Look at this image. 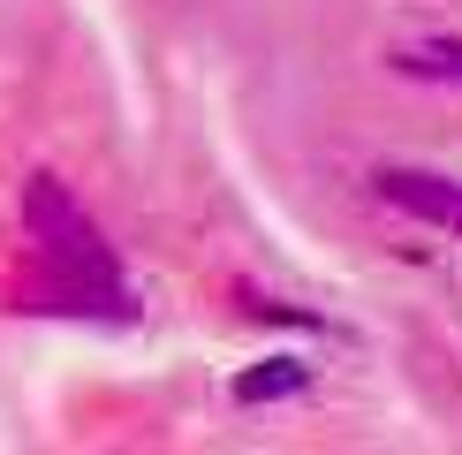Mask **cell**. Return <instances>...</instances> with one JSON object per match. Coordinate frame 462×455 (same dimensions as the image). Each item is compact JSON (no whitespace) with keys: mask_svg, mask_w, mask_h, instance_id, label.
Here are the masks:
<instances>
[{"mask_svg":"<svg viewBox=\"0 0 462 455\" xmlns=\"http://www.w3.org/2000/svg\"><path fill=\"white\" fill-rule=\"evenodd\" d=\"M394 76H425V84H462V38H417V46L387 53Z\"/></svg>","mask_w":462,"mask_h":455,"instance_id":"obj_3","label":"cell"},{"mask_svg":"<svg viewBox=\"0 0 462 455\" xmlns=\"http://www.w3.org/2000/svg\"><path fill=\"white\" fill-rule=\"evenodd\" d=\"M372 190L394 205V213H410V220L439 228L448 243H462V182L455 175H439V167H379Z\"/></svg>","mask_w":462,"mask_h":455,"instance_id":"obj_2","label":"cell"},{"mask_svg":"<svg viewBox=\"0 0 462 455\" xmlns=\"http://www.w3.org/2000/svg\"><path fill=\"white\" fill-rule=\"evenodd\" d=\"M15 220H23V236L61 265L84 296H114V243H106V228L69 198L61 175H46V167L23 175V190H15Z\"/></svg>","mask_w":462,"mask_h":455,"instance_id":"obj_1","label":"cell"},{"mask_svg":"<svg viewBox=\"0 0 462 455\" xmlns=\"http://www.w3.org/2000/svg\"><path fill=\"white\" fill-rule=\"evenodd\" d=\"M303 379H311V372H303L296 357H273V365H258V372L236 379V403H281V395H296Z\"/></svg>","mask_w":462,"mask_h":455,"instance_id":"obj_4","label":"cell"}]
</instances>
